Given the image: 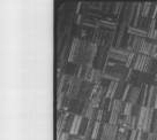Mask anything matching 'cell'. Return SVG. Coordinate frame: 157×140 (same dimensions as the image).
<instances>
[{"mask_svg": "<svg viewBox=\"0 0 157 140\" xmlns=\"http://www.w3.org/2000/svg\"><path fill=\"white\" fill-rule=\"evenodd\" d=\"M127 34L132 37H137V38H148V32L146 30L141 29L139 27H133L131 25L127 30Z\"/></svg>", "mask_w": 157, "mask_h": 140, "instance_id": "8fae6325", "label": "cell"}, {"mask_svg": "<svg viewBox=\"0 0 157 140\" xmlns=\"http://www.w3.org/2000/svg\"><path fill=\"white\" fill-rule=\"evenodd\" d=\"M137 130H132L129 132V135H128V140H136V135H137Z\"/></svg>", "mask_w": 157, "mask_h": 140, "instance_id": "2e32d148", "label": "cell"}, {"mask_svg": "<svg viewBox=\"0 0 157 140\" xmlns=\"http://www.w3.org/2000/svg\"><path fill=\"white\" fill-rule=\"evenodd\" d=\"M140 93H141V86H134V85L131 84V88L128 91L127 98H126L125 102H129V103H133V105L139 103Z\"/></svg>", "mask_w": 157, "mask_h": 140, "instance_id": "ba28073f", "label": "cell"}, {"mask_svg": "<svg viewBox=\"0 0 157 140\" xmlns=\"http://www.w3.org/2000/svg\"><path fill=\"white\" fill-rule=\"evenodd\" d=\"M155 84H156V85H157V75H156V76H155Z\"/></svg>", "mask_w": 157, "mask_h": 140, "instance_id": "e0dca14e", "label": "cell"}, {"mask_svg": "<svg viewBox=\"0 0 157 140\" xmlns=\"http://www.w3.org/2000/svg\"><path fill=\"white\" fill-rule=\"evenodd\" d=\"M118 83L119 82H109L108 88H106V95H105L106 99H110V100H113V99H114L116 92H117Z\"/></svg>", "mask_w": 157, "mask_h": 140, "instance_id": "4fadbf2b", "label": "cell"}, {"mask_svg": "<svg viewBox=\"0 0 157 140\" xmlns=\"http://www.w3.org/2000/svg\"><path fill=\"white\" fill-rule=\"evenodd\" d=\"M129 55H131V51L125 48H120V47H114V46L111 47L108 52L109 59H111V60L116 61V62L123 63L125 66L127 63Z\"/></svg>", "mask_w": 157, "mask_h": 140, "instance_id": "7a4b0ae2", "label": "cell"}, {"mask_svg": "<svg viewBox=\"0 0 157 140\" xmlns=\"http://www.w3.org/2000/svg\"><path fill=\"white\" fill-rule=\"evenodd\" d=\"M84 81H82L80 77H72L71 78V82H69L68 86L66 88V98L69 99L71 101L78 99L80 90L82 87Z\"/></svg>", "mask_w": 157, "mask_h": 140, "instance_id": "3957f363", "label": "cell"}, {"mask_svg": "<svg viewBox=\"0 0 157 140\" xmlns=\"http://www.w3.org/2000/svg\"><path fill=\"white\" fill-rule=\"evenodd\" d=\"M82 121H83V116L81 115H75L74 116L73 123L71 126V130H69V135H78L81 125H82Z\"/></svg>", "mask_w": 157, "mask_h": 140, "instance_id": "30bf717a", "label": "cell"}, {"mask_svg": "<svg viewBox=\"0 0 157 140\" xmlns=\"http://www.w3.org/2000/svg\"><path fill=\"white\" fill-rule=\"evenodd\" d=\"M104 79V75H103V70H98V69H93L91 73L89 74L88 78L86 79L87 82L91 83L93 85H99L102 84V81Z\"/></svg>", "mask_w": 157, "mask_h": 140, "instance_id": "9c48e42d", "label": "cell"}, {"mask_svg": "<svg viewBox=\"0 0 157 140\" xmlns=\"http://www.w3.org/2000/svg\"><path fill=\"white\" fill-rule=\"evenodd\" d=\"M155 20L157 21V10H156V15H155Z\"/></svg>", "mask_w": 157, "mask_h": 140, "instance_id": "ac0fdd59", "label": "cell"}, {"mask_svg": "<svg viewBox=\"0 0 157 140\" xmlns=\"http://www.w3.org/2000/svg\"><path fill=\"white\" fill-rule=\"evenodd\" d=\"M154 113H155V109L148 108L146 106L141 108L140 114L137 116V124H136L137 131H142L144 133H150L151 132Z\"/></svg>", "mask_w": 157, "mask_h": 140, "instance_id": "6da1fadb", "label": "cell"}, {"mask_svg": "<svg viewBox=\"0 0 157 140\" xmlns=\"http://www.w3.org/2000/svg\"><path fill=\"white\" fill-rule=\"evenodd\" d=\"M118 133H119L118 125H113V124H110L109 122H106L102 126L99 140H116Z\"/></svg>", "mask_w": 157, "mask_h": 140, "instance_id": "8992f818", "label": "cell"}, {"mask_svg": "<svg viewBox=\"0 0 157 140\" xmlns=\"http://www.w3.org/2000/svg\"><path fill=\"white\" fill-rule=\"evenodd\" d=\"M133 107H134V105H133V103H129V102H126V103H125V107H124L123 115H124V116H132V113H133Z\"/></svg>", "mask_w": 157, "mask_h": 140, "instance_id": "9a60e30c", "label": "cell"}, {"mask_svg": "<svg viewBox=\"0 0 157 140\" xmlns=\"http://www.w3.org/2000/svg\"><path fill=\"white\" fill-rule=\"evenodd\" d=\"M125 103L126 102L123 101V100H112V108H111V113H110V117H109V123L110 124L118 125L119 118L123 115Z\"/></svg>", "mask_w": 157, "mask_h": 140, "instance_id": "277c9868", "label": "cell"}, {"mask_svg": "<svg viewBox=\"0 0 157 140\" xmlns=\"http://www.w3.org/2000/svg\"><path fill=\"white\" fill-rule=\"evenodd\" d=\"M146 107L151 108V109L157 108V85H149Z\"/></svg>", "mask_w": 157, "mask_h": 140, "instance_id": "52a82bcc", "label": "cell"}, {"mask_svg": "<svg viewBox=\"0 0 157 140\" xmlns=\"http://www.w3.org/2000/svg\"><path fill=\"white\" fill-rule=\"evenodd\" d=\"M148 88H149V85H143V86H141V93H140V100H139V103H140L142 107H144L146 106V103H147Z\"/></svg>", "mask_w": 157, "mask_h": 140, "instance_id": "5bb4252c", "label": "cell"}, {"mask_svg": "<svg viewBox=\"0 0 157 140\" xmlns=\"http://www.w3.org/2000/svg\"><path fill=\"white\" fill-rule=\"evenodd\" d=\"M127 81H123V82L118 83L117 92H116V95H114L113 100H123L124 95H125V92H126V88H127Z\"/></svg>", "mask_w": 157, "mask_h": 140, "instance_id": "7c38bea8", "label": "cell"}, {"mask_svg": "<svg viewBox=\"0 0 157 140\" xmlns=\"http://www.w3.org/2000/svg\"><path fill=\"white\" fill-rule=\"evenodd\" d=\"M150 61H151L150 56L143 55V54H136L134 62L131 67V70H135V71H140V73H148Z\"/></svg>", "mask_w": 157, "mask_h": 140, "instance_id": "5b68a950", "label": "cell"}]
</instances>
